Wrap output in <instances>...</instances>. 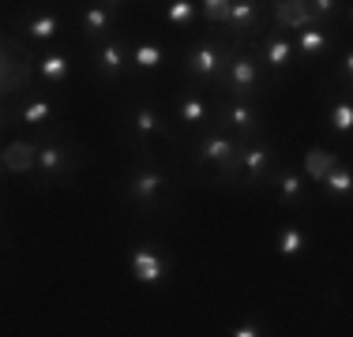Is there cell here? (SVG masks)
Returning <instances> with one entry per match:
<instances>
[{
    "label": "cell",
    "instance_id": "cell-30",
    "mask_svg": "<svg viewBox=\"0 0 353 337\" xmlns=\"http://www.w3.org/2000/svg\"><path fill=\"white\" fill-rule=\"evenodd\" d=\"M230 337H267V326L256 323V318H245V323H237L230 330Z\"/></svg>",
    "mask_w": 353,
    "mask_h": 337
},
{
    "label": "cell",
    "instance_id": "cell-9",
    "mask_svg": "<svg viewBox=\"0 0 353 337\" xmlns=\"http://www.w3.org/2000/svg\"><path fill=\"white\" fill-rule=\"evenodd\" d=\"M252 56H256V64L263 67V75H271L274 87H282L285 79H290V67H293V41L290 34L267 27L263 34H256V38L248 41Z\"/></svg>",
    "mask_w": 353,
    "mask_h": 337
},
{
    "label": "cell",
    "instance_id": "cell-5",
    "mask_svg": "<svg viewBox=\"0 0 353 337\" xmlns=\"http://www.w3.org/2000/svg\"><path fill=\"white\" fill-rule=\"evenodd\" d=\"M30 56H34V53H30L19 38H12V34L0 30V101H4V105L12 98L27 94L30 75H34Z\"/></svg>",
    "mask_w": 353,
    "mask_h": 337
},
{
    "label": "cell",
    "instance_id": "cell-29",
    "mask_svg": "<svg viewBox=\"0 0 353 337\" xmlns=\"http://www.w3.org/2000/svg\"><path fill=\"white\" fill-rule=\"evenodd\" d=\"M230 4H233V0H207L199 12L207 15V23H214V27H225V19H230Z\"/></svg>",
    "mask_w": 353,
    "mask_h": 337
},
{
    "label": "cell",
    "instance_id": "cell-16",
    "mask_svg": "<svg viewBox=\"0 0 353 337\" xmlns=\"http://www.w3.org/2000/svg\"><path fill=\"white\" fill-rule=\"evenodd\" d=\"M263 19H267V8L263 4H256V0H233V4H230V19H225V27L218 34L230 38L233 45H248L256 34H263Z\"/></svg>",
    "mask_w": 353,
    "mask_h": 337
},
{
    "label": "cell",
    "instance_id": "cell-31",
    "mask_svg": "<svg viewBox=\"0 0 353 337\" xmlns=\"http://www.w3.org/2000/svg\"><path fill=\"white\" fill-rule=\"evenodd\" d=\"M4 124H8V105L0 101V131H4Z\"/></svg>",
    "mask_w": 353,
    "mask_h": 337
},
{
    "label": "cell",
    "instance_id": "cell-22",
    "mask_svg": "<svg viewBox=\"0 0 353 337\" xmlns=\"http://www.w3.org/2000/svg\"><path fill=\"white\" fill-rule=\"evenodd\" d=\"M30 67H34V75H38L41 83H49V87H61V83L72 79V61L61 53V49L34 53V56H30Z\"/></svg>",
    "mask_w": 353,
    "mask_h": 337
},
{
    "label": "cell",
    "instance_id": "cell-26",
    "mask_svg": "<svg viewBox=\"0 0 353 337\" xmlns=\"http://www.w3.org/2000/svg\"><path fill=\"white\" fill-rule=\"evenodd\" d=\"M339 157H342V154H327V150L312 146V150H308V157L301 162V173H305L308 184H319V180H323V176L334 168V162H339Z\"/></svg>",
    "mask_w": 353,
    "mask_h": 337
},
{
    "label": "cell",
    "instance_id": "cell-12",
    "mask_svg": "<svg viewBox=\"0 0 353 337\" xmlns=\"http://www.w3.org/2000/svg\"><path fill=\"white\" fill-rule=\"evenodd\" d=\"M61 113V101L53 94H19L8 101V124H19V128H30V131H49V124L57 120Z\"/></svg>",
    "mask_w": 353,
    "mask_h": 337
},
{
    "label": "cell",
    "instance_id": "cell-27",
    "mask_svg": "<svg viewBox=\"0 0 353 337\" xmlns=\"http://www.w3.org/2000/svg\"><path fill=\"white\" fill-rule=\"evenodd\" d=\"M274 248H279L282 259H301L308 251V232L301 225H285L279 232V240H274Z\"/></svg>",
    "mask_w": 353,
    "mask_h": 337
},
{
    "label": "cell",
    "instance_id": "cell-13",
    "mask_svg": "<svg viewBox=\"0 0 353 337\" xmlns=\"http://www.w3.org/2000/svg\"><path fill=\"white\" fill-rule=\"evenodd\" d=\"M241 150V139H233V135L218 131V128H203L199 135H192V154H196V168H207L211 165L214 173H222L225 165L237 157Z\"/></svg>",
    "mask_w": 353,
    "mask_h": 337
},
{
    "label": "cell",
    "instance_id": "cell-25",
    "mask_svg": "<svg viewBox=\"0 0 353 337\" xmlns=\"http://www.w3.org/2000/svg\"><path fill=\"white\" fill-rule=\"evenodd\" d=\"M353 45L339 41V61H334V79H327L331 94H353Z\"/></svg>",
    "mask_w": 353,
    "mask_h": 337
},
{
    "label": "cell",
    "instance_id": "cell-6",
    "mask_svg": "<svg viewBox=\"0 0 353 337\" xmlns=\"http://www.w3.org/2000/svg\"><path fill=\"white\" fill-rule=\"evenodd\" d=\"M124 135H128L132 150H136V157H154L150 154V135H162L170 146H181V135L170 128V120H165L162 113H158L150 101H136V105L128 109V124H124Z\"/></svg>",
    "mask_w": 353,
    "mask_h": 337
},
{
    "label": "cell",
    "instance_id": "cell-7",
    "mask_svg": "<svg viewBox=\"0 0 353 337\" xmlns=\"http://www.w3.org/2000/svg\"><path fill=\"white\" fill-rule=\"evenodd\" d=\"M214 116V128L233 135V139L248 142L263 135V105L259 101H230V98H218L211 105Z\"/></svg>",
    "mask_w": 353,
    "mask_h": 337
},
{
    "label": "cell",
    "instance_id": "cell-11",
    "mask_svg": "<svg viewBox=\"0 0 353 337\" xmlns=\"http://www.w3.org/2000/svg\"><path fill=\"white\" fill-rule=\"evenodd\" d=\"M274 8V30L282 34H297L305 27H316V23H327L334 12H339L342 4H334V0H316V4H305V0H279Z\"/></svg>",
    "mask_w": 353,
    "mask_h": 337
},
{
    "label": "cell",
    "instance_id": "cell-4",
    "mask_svg": "<svg viewBox=\"0 0 353 337\" xmlns=\"http://www.w3.org/2000/svg\"><path fill=\"white\" fill-rule=\"evenodd\" d=\"M170 195V176L154 157H139V165L132 168V176L124 180V199L139 210V214H154Z\"/></svg>",
    "mask_w": 353,
    "mask_h": 337
},
{
    "label": "cell",
    "instance_id": "cell-8",
    "mask_svg": "<svg viewBox=\"0 0 353 337\" xmlns=\"http://www.w3.org/2000/svg\"><path fill=\"white\" fill-rule=\"evenodd\" d=\"M214 90L230 101H256L259 98V90H263V67L256 64L248 45L237 49V56L230 61V67H225V75L218 79Z\"/></svg>",
    "mask_w": 353,
    "mask_h": 337
},
{
    "label": "cell",
    "instance_id": "cell-10",
    "mask_svg": "<svg viewBox=\"0 0 353 337\" xmlns=\"http://www.w3.org/2000/svg\"><path fill=\"white\" fill-rule=\"evenodd\" d=\"M64 23L68 19L57 8H27V12H15L8 19V27H12V34L23 45H53L64 34Z\"/></svg>",
    "mask_w": 353,
    "mask_h": 337
},
{
    "label": "cell",
    "instance_id": "cell-21",
    "mask_svg": "<svg viewBox=\"0 0 353 337\" xmlns=\"http://www.w3.org/2000/svg\"><path fill=\"white\" fill-rule=\"evenodd\" d=\"M128 64H132V75H139V79H147V75H154L158 67L165 64V45L154 38H136L128 41Z\"/></svg>",
    "mask_w": 353,
    "mask_h": 337
},
{
    "label": "cell",
    "instance_id": "cell-14",
    "mask_svg": "<svg viewBox=\"0 0 353 337\" xmlns=\"http://www.w3.org/2000/svg\"><path fill=\"white\" fill-rule=\"evenodd\" d=\"M121 15H124V4H113V0H102V4H83V8H75V27H79V34L90 41V45H98V41L113 38Z\"/></svg>",
    "mask_w": 353,
    "mask_h": 337
},
{
    "label": "cell",
    "instance_id": "cell-28",
    "mask_svg": "<svg viewBox=\"0 0 353 337\" xmlns=\"http://www.w3.org/2000/svg\"><path fill=\"white\" fill-rule=\"evenodd\" d=\"M196 15H199V4H192V0H173V4L165 8V23L176 30H188L192 23H196Z\"/></svg>",
    "mask_w": 353,
    "mask_h": 337
},
{
    "label": "cell",
    "instance_id": "cell-17",
    "mask_svg": "<svg viewBox=\"0 0 353 337\" xmlns=\"http://www.w3.org/2000/svg\"><path fill=\"white\" fill-rule=\"evenodd\" d=\"M267 188L274 191V199H279L282 210H301L312 199L308 195V180L297 165H274V173L267 176Z\"/></svg>",
    "mask_w": 353,
    "mask_h": 337
},
{
    "label": "cell",
    "instance_id": "cell-3",
    "mask_svg": "<svg viewBox=\"0 0 353 337\" xmlns=\"http://www.w3.org/2000/svg\"><path fill=\"white\" fill-rule=\"evenodd\" d=\"M274 165H279V146H274L267 135H259V139L241 142L237 157H233L222 173H214V184H237V188H245V191H256L267 184V176L274 173Z\"/></svg>",
    "mask_w": 353,
    "mask_h": 337
},
{
    "label": "cell",
    "instance_id": "cell-1",
    "mask_svg": "<svg viewBox=\"0 0 353 337\" xmlns=\"http://www.w3.org/2000/svg\"><path fill=\"white\" fill-rule=\"evenodd\" d=\"M83 165V150L61 131H38L30 142V168H34L38 191H49L57 184H68L75 168Z\"/></svg>",
    "mask_w": 353,
    "mask_h": 337
},
{
    "label": "cell",
    "instance_id": "cell-18",
    "mask_svg": "<svg viewBox=\"0 0 353 337\" xmlns=\"http://www.w3.org/2000/svg\"><path fill=\"white\" fill-rule=\"evenodd\" d=\"M128 266H132V277L139 285H150V289L165 285V277H170V259L158 243H136L128 255Z\"/></svg>",
    "mask_w": 353,
    "mask_h": 337
},
{
    "label": "cell",
    "instance_id": "cell-24",
    "mask_svg": "<svg viewBox=\"0 0 353 337\" xmlns=\"http://www.w3.org/2000/svg\"><path fill=\"white\" fill-rule=\"evenodd\" d=\"M327 128L342 135V139L353 131V94H331V101H327Z\"/></svg>",
    "mask_w": 353,
    "mask_h": 337
},
{
    "label": "cell",
    "instance_id": "cell-23",
    "mask_svg": "<svg viewBox=\"0 0 353 337\" xmlns=\"http://www.w3.org/2000/svg\"><path fill=\"white\" fill-rule=\"evenodd\" d=\"M319 195H323L327 202H346L353 195V168H350L346 157H339L331 173L319 180Z\"/></svg>",
    "mask_w": 353,
    "mask_h": 337
},
{
    "label": "cell",
    "instance_id": "cell-19",
    "mask_svg": "<svg viewBox=\"0 0 353 337\" xmlns=\"http://www.w3.org/2000/svg\"><path fill=\"white\" fill-rule=\"evenodd\" d=\"M176 124H181V139L184 135H199L211 124V101H207L203 90L181 87V98H176Z\"/></svg>",
    "mask_w": 353,
    "mask_h": 337
},
{
    "label": "cell",
    "instance_id": "cell-15",
    "mask_svg": "<svg viewBox=\"0 0 353 337\" xmlns=\"http://www.w3.org/2000/svg\"><path fill=\"white\" fill-rule=\"evenodd\" d=\"M90 67L102 83H121L132 75V64H128V38H105L98 45H90Z\"/></svg>",
    "mask_w": 353,
    "mask_h": 337
},
{
    "label": "cell",
    "instance_id": "cell-20",
    "mask_svg": "<svg viewBox=\"0 0 353 337\" xmlns=\"http://www.w3.org/2000/svg\"><path fill=\"white\" fill-rule=\"evenodd\" d=\"M290 41H293V61H305V64L319 61L323 53H331V49L339 45V38H334V30L327 27V23H316V27L290 34Z\"/></svg>",
    "mask_w": 353,
    "mask_h": 337
},
{
    "label": "cell",
    "instance_id": "cell-2",
    "mask_svg": "<svg viewBox=\"0 0 353 337\" xmlns=\"http://www.w3.org/2000/svg\"><path fill=\"white\" fill-rule=\"evenodd\" d=\"M241 45H233L230 38H222V34H207V38H199L196 45L188 49V56H184V67H181V79L184 87L192 90H207V87H218V79L225 75V67L230 61L237 56Z\"/></svg>",
    "mask_w": 353,
    "mask_h": 337
}]
</instances>
